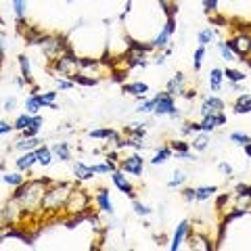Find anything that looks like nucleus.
Masks as SVG:
<instances>
[{
	"instance_id": "obj_1",
	"label": "nucleus",
	"mask_w": 251,
	"mask_h": 251,
	"mask_svg": "<svg viewBox=\"0 0 251 251\" xmlns=\"http://www.w3.org/2000/svg\"><path fill=\"white\" fill-rule=\"evenodd\" d=\"M50 184L49 178H27L23 184L15 188L13 197L19 201L21 209L25 216H38L42 214V199L46 193V186Z\"/></svg>"
},
{
	"instance_id": "obj_2",
	"label": "nucleus",
	"mask_w": 251,
	"mask_h": 251,
	"mask_svg": "<svg viewBox=\"0 0 251 251\" xmlns=\"http://www.w3.org/2000/svg\"><path fill=\"white\" fill-rule=\"evenodd\" d=\"M90 203H92V197L88 191H84L82 186H75L69 191V197L65 201V207H63V214L69 218V224L74 222H80L84 216L90 214Z\"/></svg>"
},
{
	"instance_id": "obj_3",
	"label": "nucleus",
	"mask_w": 251,
	"mask_h": 251,
	"mask_svg": "<svg viewBox=\"0 0 251 251\" xmlns=\"http://www.w3.org/2000/svg\"><path fill=\"white\" fill-rule=\"evenodd\" d=\"M72 188H74L72 182H52L50 180V184L46 186L44 199H42V216H54L59 211H63Z\"/></svg>"
},
{
	"instance_id": "obj_4",
	"label": "nucleus",
	"mask_w": 251,
	"mask_h": 251,
	"mask_svg": "<svg viewBox=\"0 0 251 251\" xmlns=\"http://www.w3.org/2000/svg\"><path fill=\"white\" fill-rule=\"evenodd\" d=\"M25 218L27 216H25V211L21 209L19 201L15 197H11L2 207H0V228H11V226L17 228L19 224H23Z\"/></svg>"
},
{
	"instance_id": "obj_5",
	"label": "nucleus",
	"mask_w": 251,
	"mask_h": 251,
	"mask_svg": "<svg viewBox=\"0 0 251 251\" xmlns=\"http://www.w3.org/2000/svg\"><path fill=\"white\" fill-rule=\"evenodd\" d=\"M40 49H42V54L46 57V61L52 63L57 61L59 57H63L67 50H72L67 46V40L63 36H57V34H44L42 42H40Z\"/></svg>"
},
{
	"instance_id": "obj_6",
	"label": "nucleus",
	"mask_w": 251,
	"mask_h": 251,
	"mask_svg": "<svg viewBox=\"0 0 251 251\" xmlns=\"http://www.w3.org/2000/svg\"><path fill=\"white\" fill-rule=\"evenodd\" d=\"M50 69L54 75L67 77V80H74V77L80 74V59L75 57L72 50H67L63 57H59L57 61L50 63Z\"/></svg>"
},
{
	"instance_id": "obj_7",
	"label": "nucleus",
	"mask_w": 251,
	"mask_h": 251,
	"mask_svg": "<svg viewBox=\"0 0 251 251\" xmlns=\"http://www.w3.org/2000/svg\"><path fill=\"white\" fill-rule=\"evenodd\" d=\"M155 115L157 117H170V120H180V111H178V107H176V100L174 97H172L170 92H159V94H155Z\"/></svg>"
},
{
	"instance_id": "obj_8",
	"label": "nucleus",
	"mask_w": 251,
	"mask_h": 251,
	"mask_svg": "<svg viewBox=\"0 0 251 251\" xmlns=\"http://www.w3.org/2000/svg\"><path fill=\"white\" fill-rule=\"evenodd\" d=\"M174 34H176V15H168L163 27L157 31V36L151 40V49L153 50H163L166 46L172 44V36H174Z\"/></svg>"
},
{
	"instance_id": "obj_9",
	"label": "nucleus",
	"mask_w": 251,
	"mask_h": 251,
	"mask_svg": "<svg viewBox=\"0 0 251 251\" xmlns=\"http://www.w3.org/2000/svg\"><path fill=\"white\" fill-rule=\"evenodd\" d=\"M230 44L232 52L237 54L239 61H247L251 57V34L249 31H239L237 36H232L230 40H226Z\"/></svg>"
},
{
	"instance_id": "obj_10",
	"label": "nucleus",
	"mask_w": 251,
	"mask_h": 251,
	"mask_svg": "<svg viewBox=\"0 0 251 251\" xmlns=\"http://www.w3.org/2000/svg\"><path fill=\"white\" fill-rule=\"evenodd\" d=\"M145 166H147L145 157L138 155V153H132V155L117 161V168H120L122 172H126V174H134V176H143Z\"/></svg>"
},
{
	"instance_id": "obj_11",
	"label": "nucleus",
	"mask_w": 251,
	"mask_h": 251,
	"mask_svg": "<svg viewBox=\"0 0 251 251\" xmlns=\"http://www.w3.org/2000/svg\"><path fill=\"white\" fill-rule=\"evenodd\" d=\"M111 182H113V186L117 188V191L126 195V197H130V199H136L134 184H132L130 180L126 178V172H122L120 168H117L115 172H111Z\"/></svg>"
},
{
	"instance_id": "obj_12",
	"label": "nucleus",
	"mask_w": 251,
	"mask_h": 251,
	"mask_svg": "<svg viewBox=\"0 0 251 251\" xmlns=\"http://www.w3.org/2000/svg\"><path fill=\"white\" fill-rule=\"evenodd\" d=\"M193 230V226H191V222L188 220H182L178 226H176V230H174V234H172V241H170V251H178L180 247H182V243L186 241V237H188V232Z\"/></svg>"
},
{
	"instance_id": "obj_13",
	"label": "nucleus",
	"mask_w": 251,
	"mask_h": 251,
	"mask_svg": "<svg viewBox=\"0 0 251 251\" xmlns=\"http://www.w3.org/2000/svg\"><path fill=\"white\" fill-rule=\"evenodd\" d=\"M188 247H191L193 251H211V249H216V245L209 241L207 234H201V232H188Z\"/></svg>"
},
{
	"instance_id": "obj_14",
	"label": "nucleus",
	"mask_w": 251,
	"mask_h": 251,
	"mask_svg": "<svg viewBox=\"0 0 251 251\" xmlns=\"http://www.w3.org/2000/svg\"><path fill=\"white\" fill-rule=\"evenodd\" d=\"M224 124H226V113H224V111L203 115V117H201V122H199L201 132H209V134H211L214 130H218L220 126H224Z\"/></svg>"
},
{
	"instance_id": "obj_15",
	"label": "nucleus",
	"mask_w": 251,
	"mask_h": 251,
	"mask_svg": "<svg viewBox=\"0 0 251 251\" xmlns=\"http://www.w3.org/2000/svg\"><path fill=\"white\" fill-rule=\"evenodd\" d=\"M224 100L220 99V97H216V94H209V97H205L203 99V103H201V107H199V113H201V117L203 115H209V113H218V111H224Z\"/></svg>"
},
{
	"instance_id": "obj_16",
	"label": "nucleus",
	"mask_w": 251,
	"mask_h": 251,
	"mask_svg": "<svg viewBox=\"0 0 251 251\" xmlns=\"http://www.w3.org/2000/svg\"><path fill=\"white\" fill-rule=\"evenodd\" d=\"M94 203H97V207H99L100 214H109V216L115 214L113 201H111V197H109V191H107V188H99L97 195H94Z\"/></svg>"
},
{
	"instance_id": "obj_17",
	"label": "nucleus",
	"mask_w": 251,
	"mask_h": 251,
	"mask_svg": "<svg viewBox=\"0 0 251 251\" xmlns=\"http://www.w3.org/2000/svg\"><path fill=\"white\" fill-rule=\"evenodd\" d=\"M122 92L124 94H130V97H136L138 100H143L149 92V84L145 82H130V84H122Z\"/></svg>"
},
{
	"instance_id": "obj_18",
	"label": "nucleus",
	"mask_w": 251,
	"mask_h": 251,
	"mask_svg": "<svg viewBox=\"0 0 251 251\" xmlns=\"http://www.w3.org/2000/svg\"><path fill=\"white\" fill-rule=\"evenodd\" d=\"M34 166H38L36 151H23L17 159H15V168H17L19 172H31Z\"/></svg>"
},
{
	"instance_id": "obj_19",
	"label": "nucleus",
	"mask_w": 251,
	"mask_h": 251,
	"mask_svg": "<svg viewBox=\"0 0 251 251\" xmlns=\"http://www.w3.org/2000/svg\"><path fill=\"white\" fill-rule=\"evenodd\" d=\"M184 88H186V77H184V74H182V72H178V74H176V75L168 82L166 92H170L172 97H182Z\"/></svg>"
},
{
	"instance_id": "obj_20",
	"label": "nucleus",
	"mask_w": 251,
	"mask_h": 251,
	"mask_svg": "<svg viewBox=\"0 0 251 251\" xmlns=\"http://www.w3.org/2000/svg\"><path fill=\"white\" fill-rule=\"evenodd\" d=\"M50 151L54 155V159L59 161H72V145L65 143V140H59L50 147Z\"/></svg>"
},
{
	"instance_id": "obj_21",
	"label": "nucleus",
	"mask_w": 251,
	"mask_h": 251,
	"mask_svg": "<svg viewBox=\"0 0 251 251\" xmlns=\"http://www.w3.org/2000/svg\"><path fill=\"white\" fill-rule=\"evenodd\" d=\"M232 111H234V113H239V115H247V113H251V94H249V92L243 90V92L239 94L237 100H234V105H232Z\"/></svg>"
},
{
	"instance_id": "obj_22",
	"label": "nucleus",
	"mask_w": 251,
	"mask_h": 251,
	"mask_svg": "<svg viewBox=\"0 0 251 251\" xmlns=\"http://www.w3.org/2000/svg\"><path fill=\"white\" fill-rule=\"evenodd\" d=\"M74 176H75V180H80V182H88V180L94 178V170H92V166H86L84 161H75Z\"/></svg>"
},
{
	"instance_id": "obj_23",
	"label": "nucleus",
	"mask_w": 251,
	"mask_h": 251,
	"mask_svg": "<svg viewBox=\"0 0 251 251\" xmlns=\"http://www.w3.org/2000/svg\"><path fill=\"white\" fill-rule=\"evenodd\" d=\"M38 94V100L42 103L44 109H52V111H57L59 105H57V97L59 92L57 90H44V92H36Z\"/></svg>"
},
{
	"instance_id": "obj_24",
	"label": "nucleus",
	"mask_w": 251,
	"mask_h": 251,
	"mask_svg": "<svg viewBox=\"0 0 251 251\" xmlns=\"http://www.w3.org/2000/svg\"><path fill=\"white\" fill-rule=\"evenodd\" d=\"M36 159H38V166H42V168H49L50 163L54 161V155H52V151H50V147L49 145H40L36 149Z\"/></svg>"
},
{
	"instance_id": "obj_25",
	"label": "nucleus",
	"mask_w": 251,
	"mask_h": 251,
	"mask_svg": "<svg viewBox=\"0 0 251 251\" xmlns=\"http://www.w3.org/2000/svg\"><path fill=\"white\" fill-rule=\"evenodd\" d=\"M40 145H42L40 136H31V138H19L17 143L13 145V149H17L19 153H23V151H36Z\"/></svg>"
},
{
	"instance_id": "obj_26",
	"label": "nucleus",
	"mask_w": 251,
	"mask_h": 251,
	"mask_svg": "<svg viewBox=\"0 0 251 251\" xmlns=\"http://www.w3.org/2000/svg\"><path fill=\"white\" fill-rule=\"evenodd\" d=\"M172 155H174L172 147L170 145H163V147H159L155 151V155L149 159V163H151V166H161V163H166L168 159H172Z\"/></svg>"
},
{
	"instance_id": "obj_27",
	"label": "nucleus",
	"mask_w": 251,
	"mask_h": 251,
	"mask_svg": "<svg viewBox=\"0 0 251 251\" xmlns=\"http://www.w3.org/2000/svg\"><path fill=\"white\" fill-rule=\"evenodd\" d=\"M209 140H211L209 132H197V134L193 136V140H191V149H193V151L203 153L209 147Z\"/></svg>"
},
{
	"instance_id": "obj_28",
	"label": "nucleus",
	"mask_w": 251,
	"mask_h": 251,
	"mask_svg": "<svg viewBox=\"0 0 251 251\" xmlns=\"http://www.w3.org/2000/svg\"><path fill=\"white\" fill-rule=\"evenodd\" d=\"M38 88H36V86H34V88H31V92H29V97L25 99V111L27 113H31V115H36V113H40L42 111V103H40V100H38Z\"/></svg>"
},
{
	"instance_id": "obj_29",
	"label": "nucleus",
	"mask_w": 251,
	"mask_h": 251,
	"mask_svg": "<svg viewBox=\"0 0 251 251\" xmlns=\"http://www.w3.org/2000/svg\"><path fill=\"white\" fill-rule=\"evenodd\" d=\"M147 124H130L128 128H124V136H130V138H136V140H145L147 136Z\"/></svg>"
},
{
	"instance_id": "obj_30",
	"label": "nucleus",
	"mask_w": 251,
	"mask_h": 251,
	"mask_svg": "<svg viewBox=\"0 0 251 251\" xmlns=\"http://www.w3.org/2000/svg\"><path fill=\"white\" fill-rule=\"evenodd\" d=\"M222 82H224V72L220 67H214L209 72V90L211 92H220L222 90Z\"/></svg>"
},
{
	"instance_id": "obj_31",
	"label": "nucleus",
	"mask_w": 251,
	"mask_h": 251,
	"mask_svg": "<svg viewBox=\"0 0 251 251\" xmlns=\"http://www.w3.org/2000/svg\"><path fill=\"white\" fill-rule=\"evenodd\" d=\"M88 136L94 140H115L120 134H117L113 128H97V130H90Z\"/></svg>"
},
{
	"instance_id": "obj_32",
	"label": "nucleus",
	"mask_w": 251,
	"mask_h": 251,
	"mask_svg": "<svg viewBox=\"0 0 251 251\" xmlns=\"http://www.w3.org/2000/svg\"><path fill=\"white\" fill-rule=\"evenodd\" d=\"M19 72H21V77L25 80L27 84H34V80H31V63H29V57L27 54H19Z\"/></svg>"
},
{
	"instance_id": "obj_33",
	"label": "nucleus",
	"mask_w": 251,
	"mask_h": 251,
	"mask_svg": "<svg viewBox=\"0 0 251 251\" xmlns=\"http://www.w3.org/2000/svg\"><path fill=\"white\" fill-rule=\"evenodd\" d=\"M234 199L239 201V207L247 205L249 199H251V186L249 184H237L234 186Z\"/></svg>"
},
{
	"instance_id": "obj_34",
	"label": "nucleus",
	"mask_w": 251,
	"mask_h": 251,
	"mask_svg": "<svg viewBox=\"0 0 251 251\" xmlns=\"http://www.w3.org/2000/svg\"><path fill=\"white\" fill-rule=\"evenodd\" d=\"M25 176H23V172H6V174H2V182L4 184H9V186H13V188H17L19 184H23L25 182Z\"/></svg>"
},
{
	"instance_id": "obj_35",
	"label": "nucleus",
	"mask_w": 251,
	"mask_h": 251,
	"mask_svg": "<svg viewBox=\"0 0 251 251\" xmlns=\"http://www.w3.org/2000/svg\"><path fill=\"white\" fill-rule=\"evenodd\" d=\"M13 13L17 17L19 25H23L25 23V15H27V0H13Z\"/></svg>"
},
{
	"instance_id": "obj_36",
	"label": "nucleus",
	"mask_w": 251,
	"mask_h": 251,
	"mask_svg": "<svg viewBox=\"0 0 251 251\" xmlns=\"http://www.w3.org/2000/svg\"><path fill=\"white\" fill-rule=\"evenodd\" d=\"M218 193V186H197L195 188V199L197 201H209L211 197H214V195Z\"/></svg>"
},
{
	"instance_id": "obj_37",
	"label": "nucleus",
	"mask_w": 251,
	"mask_h": 251,
	"mask_svg": "<svg viewBox=\"0 0 251 251\" xmlns=\"http://www.w3.org/2000/svg\"><path fill=\"white\" fill-rule=\"evenodd\" d=\"M218 52H220V57H222L226 63H232V61H239L237 59V54L232 52V49H230V44L226 42V40H222V42H218Z\"/></svg>"
},
{
	"instance_id": "obj_38",
	"label": "nucleus",
	"mask_w": 251,
	"mask_h": 251,
	"mask_svg": "<svg viewBox=\"0 0 251 251\" xmlns=\"http://www.w3.org/2000/svg\"><path fill=\"white\" fill-rule=\"evenodd\" d=\"M31 113H27V111H23V113H19L17 117H15V122H13V128H15V132H21V130H25V128H29V124H31Z\"/></svg>"
},
{
	"instance_id": "obj_39",
	"label": "nucleus",
	"mask_w": 251,
	"mask_h": 251,
	"mask_svg": "<svg viewBox=\"0 0 251 251\" xmlns=\"http://www.w3.org/2000/svg\"><path fill=\"white\" fill-rule=\"evenodd\" d=\"M23 38H25L27 44H38V46H40L44 34L40 29H36V27H25V31H23Z\"/></svg>"
},
{
	"instance_id": "obj_40",
	"label": "nucleus",
	"mask_w": 251,
	"mask_h": 251,
	"mask_svg": "<svg viewBox=\"0 0 251 251\" xmlns=\"http://www.w3.org/2000/svg\"><path fill=\"white\" fill-rule=\"evenodd\" d=\"M214 40H216V29L214 27H203L199 34H197V42L201 46H207V44H211Z\"/></svg>"
},
{
	"instance_id": "obj_41",
	"label": "nucleus",
	"mask_w": 251,
	"mask_h": 251,
	"mask_svg": "<svg viewBox=\"0 0 251 251\" xmlns=\"http://www.w3.org/2000/svg\"><path fill=\"white\" fill-rule=\"evenodd\" d=\"M205 54H207V50H205V46H197L195 49V52H193V69L195 72H199V69L203 67V61H205Z\"/></svg>"
},
{
	"instance_id": "obj_42",
	"label": "nucleus",
	"mask_w": 251,
	"mask_h": 251,
	"mask_svg": "<svg viewBox=\"0 0 251 251\" xmlns=\"http://www.w3.org/2000/svg\"><path fill=\"white\" fill-rule=\"evenodd\" d=\"M222 72H224V77H226V80H228V82H245L247 80V75L245 74H243L241 72V69H234V67H226V69H222Z\"/></svg>"
},
{
	"instance_id": "obj_43",
	"label": "nucleus",
	"mask_w": 251,
	"mask_h": 251,
	"mask_svg": "<svg viewBox=\"0 0 251 251\" xmlns=\"http://www.w3.org/2000/svg\"><path fill=\"white\" fill-rule=\"evenodd\" d=\"M92 170H94V174H111V172H115L117 170V163L115 161H103V163H94L92 166Z\"/></svg>"
},
{
	"instance_id": "obj_44",
	"label": "nucleus",
	"mask_w": 251,
	"mask_h": 251,
	"mask_svg": "<svg viewBox=\"0 0 251 251\" xmlns=\"http://www.w3.org/2000/svg\"><path fill=\"white\" fill-rule=\"evenodd\" d=\"M132 207H134V214L140 216V218H147V216L153 214V209L149 205H145L143 201H138V199H132Z\"/></svg>"
},
{
	"instance_id": "obj_45",
	"label": "nucleus",
	"mask_w": 251,
	"mask_h": 251,
	"mask_svg": "<svg viewBox=\"0 0 251 251\" xmlns=\"http://www.w3.org/2000/svg\"><path fill=\"white\" fill-rule=\"evenodd\" d=\"M186 178H188V176L184 174L182 170H176L174 174H172V180L168 182V186H170V188H180V186H182V184L186 182Z\"/></svg>"
},
{
	"instance_id": "obj_46",
	"label": "nucleus",
	"mask_w": 251,
	"mask_h": 251,
	"mask_svg": "<svg viewBox=\"0 0 251 251\" xmlns=\"http://www.w3.org/2000/svg\"><path fill=\"white\" fill-rule=\"evenodd\" d=\"M136 111L138 113H143V115H149V113H153L155 111V99H143L140 100V105L136 107Z\"/></svg>"
},
{
	"instance_id": "obj_47",
	"label": "nucleus",
	"mask_w": 251,
	"mask_h": 251,
	"mask_svg": "<svg viewBox=\"0 0 251 251\" xmlns=\"http://www.w3.org/2000/svg\"><path fill=\"white\" fill-rule=\"evenodd\" d=\"M230 143L239 145V147H245L247 143H251V136L245 134V132H232V134H230Z\"/></svg>"
},
{
	"instance_id": "obj_48",
	"label": "nucleus",
	"mask_w": 251,
	"mask_h": 251,
	"mask_svg": "<svg viewBox=\"0 0 251 251\" xmlns=\"http://www.w3.org/2000/svg\"><path fill=\"white\" fill-rule=\"evenodd\" d=\"M180 132H182V136H191V134L201 132V126H199V122H186L182 128H180Z\"/></svg>"
},
{
	"instance_id": "obj_49",
	"label": "nucleus",
	"mask_w": 251,
	"mask_h": 251,
	"mask_svg": "<svg viewBox=\"0 0 251 251\" xmlns=\"http://www.w3.org/2000/svg\"><path fill=\"white\" fill-rule=\"evenodd\" d=\"M54 86H57V90H72L75 82L74 80H67V77H54Z\"/></svg>"
},
{
	"instance_id": "obj_50",
	"label": "nucleus",
	"mask_w": 251,
	"mask_h": 251,
	"mask_svg": "<svg viewBox=\"0 0 251 251\" xmlns=\"http://www.w3.org/2000/svg\"><path fill=\"white\" fill-rule=\"evenodd\" d=\"M74 82L80 84V86H97V84H99L97 77H90V75H84V74H77V75L74 77Z\"/></svg>"
},
{
	"instance_id": "obj_51",
	"label": "nucleus",
	"mask_w": 251,
	"mask_h": 251,
	"mask_svg": "<svg viewBox=\"0 0 251 251\" xmlns=\"http://www.w3.org/2000/svg\"><path fill=\"white\" fill-rule=\"evenodd\" d=\"M203 6H205L207 15H216L218 13V0H203Z\"/></svg>"
},
{
	"instance_id": "obj_52",
	"label": "nucleus",
	"mask_w": 251,
	"mask_h": 251,
	"mask_svg": "<svg viewBox=\"0 0 251 251\" xmlns=\"http://www.w3.org/2000/svg\"><path fill=\"white\" fill-rule=\"evenodd\" d=\"M15 107H17V99L9 97V99L4 100V105H2V111H4V113H11V111H15Z\"/></svg>"
},
{
	"instance_id": "obj_53",
	"label": "nucleus",
	"mask_w": 251,
	"mask_h": 251,
	"mask_svg": "<svg viewBox=\"0 0 251 251\" xmlns=\"http://www.w3.org/2000/svg\"><path fill=\"white\" fill-rule=\"evenodd\" d=\"M15 128H13V124L11 122H6V120H0V136H4V134H11Z\"/></svg>"
},
{
	"instance_id": "obj_54",
	"label": "nucleus",
	"mask_w": 251,
	"mask_h": 251,
	"mask_svg": "<svg viewBox=\"0 0 251 251\" xmlns=\"http://www.w3.org/2000/svg\"><path fill=\"white\" fill-rule=\"evenodd\" d=\"M182 199H184L186 203H193V201H197V199H195V188H191V186L182 188Z\"/></svg>"
},
{
	"instance_id": "obj_55",
	"label": "nucleus",
	"mask_w": 251,
	"mask_h": 251,
	"mask_svg": "<svg viewBox=\"0 0 251 251\" xmlns=\"http://www.w3.org/2000/svg\"><path fill=\"white\" fill-rule=\"evenodd\" d=\"M218 170L222 172L224 176H232V166H230L228 161H220V163H218Z\"/></svg>"
},
{
	"instance_id": "obj_56",
	"label": "nucleus",
	"mask_w": 251,
	"mask_h": 251,
	"mask_svg": "<svg viewBox=\"0 0 251 251\" xmlns=\"http://www.w3.org/2000/svg\"><path fill=\"white\" fill-rule=\"evenodd\" d=\"M42 124H44V117L40 113H36L34 117H31V128H36V130H42Z\"/></svg>"
},
{
	"instance_id": "obj_57",
	"label": "nucleus",
	"mask_w": 251,
	"mask_h": 251,
	"mask_svg": "<svg viewBox=\"0 0 251 251\" xmlns=\"http://www.w3.org/2000/svg\"><path fill=\"white\" fill-rule=\"evenodd\" d=\"M4 50H6V36L0 31V59H4Z\"/></svg>"
},
{
	"instance_id": "obj_58",
	"label": "nucleus",
	"mask_w": 251,
	"mask_h": 251,
	"mask_svg": "<svg viewBox=\"0 0 251 251\" xmlns=\"http://www.w3.org/2000/svg\"><path fill=\"white\" fill-rule=\"evenodd\" d=\"M153 63H155V65H163V63H166V54H163V52H159V54H155V59H153Z\"/></svg>"
},
{
	"instance_id": "obj_59",
	"label": "nucleus",
	"mask_w": 251,
	"mask_h": 251,
	"mask_svg": "<svg viewBox=\"0 0 251 251\" xmlns=\"http://www.w3.org/2000/svg\"><path fill=\"white\" fill-rule=\"evenodd\" d=\"M182 97H184V99H188V100H191V99H195V97H197V92H195V90H186V88H184Z\"/></svg>"
},
{
	"instance_id": "obj_60",
	"label": "nucleus",
	"mask_w": 251,
	"mask_h": 251,
	"mask_svg": "<svg viewBox=\"0 0 251 251\" xmlns=\"http://www.w3.org/2000/svg\"><path fill=\"white\" fill-rule=\"evenodd\" d=\"M243 151H245V155H247L249 159H251V143H247L245 147H243Z\"/></svg>"
},
{
	"instance_id": "obj_61",
	"label": "nucleus",
	"mask_w": 251,
	"mask_h": 251,
	"mask_svg": "<svg viewBox=\"0 0 251 251\" xmlns=\"http://www.w3.org/2000/svg\"><path fill=\"white\" fill-rule=\"evenodd\" d=\"M0 67H2V59H0Z\"/></svg>"
}]
</instances>
